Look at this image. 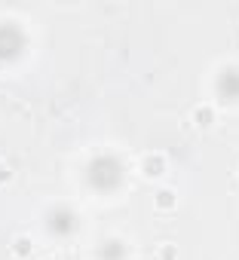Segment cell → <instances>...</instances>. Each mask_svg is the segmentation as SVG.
Returning <instances> with one entry per match:
<instances>
[{"label": "cell", "mask_w": 239, "mask_h": 260, "mask_svg": "<svg viewBox=\"0 0 239 260\" xmlns=\"http://www.w3.org/2000/svg\"><path fill=\"white\" fill-rule=\"evenodd\" d=\"M120 181H123V166L110 156H98L92 166H89V184L98 187V190H113Z\"/></svg>", "instance_id": "cell-1"}, {"label": "cell", "mask_w": 239, "mask_h": 260, "mask_svg": "<svg viewBox=\"0 0 239 260\" xmlns=\"http://www.w3.org/2000/svg\"><path fill=\"white\" fill-rule=\"evenodd\" d=\"M46 226H49L55 236H68V233L77 226V217H74L71 208H52L49 217H46Z\"/></svg>", "instance_id": "cell-2"}, {"label": "cell", "mask_w": 239, "mask_h": 260, "mask_svg": "<svg viewBox=\"0 0 239 260\" xmlns=\"http://www.w3.org/2000/svg\"><path fill=\"white\" fill-rule=\"evenodd\" d=\"M218 92H221L227 101H236V98H239V71H236V68H227V71L218 77Z\"/></svg>", "instance_id": "cell-3"}, {"label": "cell", "mask_w": 239, "mask_h": 260, "mask_svg": "<svg viewBox=\"0 0 239 260\" xmlns=\"http://www.w3.org/2000/svg\"><path fill=\"white\" fill-rule=\"evenodd\" d=\"M22 49V37L16 28H0V55H16Z\"/></svg>", "instance_id": "cell-4"}, {"label": "cell", "mask_w": 239, "mask_h": 260, "mask_svg": "<svg viewBox=\"0 0 239 260\" xmlns=\"http://www.w3.org/2000/svg\"><path fill=\"white\" fill-rule=\"evenodd\" d=\"M101 260H123V254H126V248H123V242H116V239H107L104 245H101Z\"/></svg>", "instance_id": "cell-5"}, {"label": "cell", "mask_w": 239, "mask_h": 260, "mask_svg": "<svg viewBox=\"0 0 239 260\" xmlns=\"http://www.w3.org/2000/svg\"><path fill=\"white\" fill-rule=\"evenodd\" d=\"M141 169H144V172H147L151 178H160V175L166 172V162H163V156H144Z\"/></svg>", "instance_id": "cell-6"}, {"label": "cell", "mask_w": 239, "mask_h": 260, "mask_svg": "<svg viewBox=\"0 0 239 260\" xmlns=\"http://www.w3.org/2000/svg\"><path fill=\"white\" fill-rule=\"evenodd\" d=\"M172 205H175V190H160V193H157V208L166 211V208H172Z\"/></svg>", "instance_id": "cell-7"}, {"label": "cell", "mask_w": 239, "mask_h": 260, "mask_svg": "<svg viewBox=\"0 0 239 260\" xmlns=\"http://www.w3.org/2000/svg\"><path fill=\"white\" fill-rule=\"evenodd\" d=\"M13 254L28 257V254H31V239H25V236H22V239H16V242H13Z\"/></svg>", "instance_id": "cell-8"}, {"label": "cell", "mask_w": 239, "mask_h": 260, "mask_svg": "<svg viewBox=\"0 0 239 260\" xmlns=\"http://www.w3.org/2000/svg\"><path fill=\"white\" fill-rule=\"evenodd\" d=\"M160 260H178V248L175 245H163L160 248Z\"/></svg>", "instance_id": "cell-9"}, {"label": "cell", "mask_w": 239, "mask_h": 260, "mask_svg": "<svg viewBox=\"0 0 239 260\" xmlns=\"http://www.w3.org/2000/svg\"><path fill=\"white\" fill-rule=\"evenodd\" d=\"M196 119H199V125H212V110L208 107H199L196 110Z\"/></svg>", "instance_id": "cell-10"}, {"label": "cell", "mask_w": 239, "mask_h": 260, "mask_svg": "<svg viewBox=\"0 0 239 260\" xmlns=\"http://www.w3.org/2000/svg\"><path fill=\"white\" fill-rule=\"evenodd\" d=\"M7 178H10V172H7V166H4V162H0V184H4Z\"/></svg>", "instance_id": "cell-11"}]
</instances>
